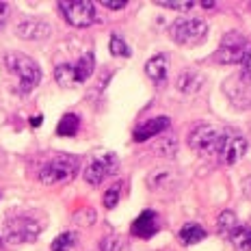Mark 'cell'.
<instances>
[{
  "label": "cell",
  "instance_id": "cell-1",
  "mask_svg": "<svg viewBox=\"0 0 251 251\" xmlns=\"http://www.w3.org/2000/svg\"><path fill=\"white\" fill-rule=\"evenodd\" d=\"M4 67L18 78V91L20 93H30L35 87L41 82V70L30 56L11 52L4 56Z\"/></svg>",
  "mask_w": 251,
  "mask_h": 251
},
{
  "label": "cell",
  "instance_id": "cell-2",
  "mask_svg": "<svg viewBox=\"0 0 251 251\" xmlns=\"http://www.w3.org/2000/svg\"><path fill=\"white\" fill-rule=\"evenodd\" d=\"M214 61L223 65H245L251 61V39L238 30H229L223 35L221 46H219Z\"/></svg>",
  "mask_w": 251,
  "mask_h": 251
},
{
  "label": "cell",
  "instance_id": "cell-3",
  "mask_svg": "<svg viewBox=\"0 0 251 251\" xmlns=\"http://www.w3.org/2000/svg\"><path fill=\"white\" fill-rule=\"evenodd\" d=\"M80 169V158L78 156H54L52 160H48L44 167L39 169V180L44 184H65V182H72Z\"/></svg>",
  "mask_w": 251,
  "mask_h": 251
},
{
  "label": "cell",
  "instance_id": "cell-4",
  "mask_svg": "<svg viewBox=\"0 0 251 251\" xmlns=\"http://www.w3.org/2000/svg\"><path fill=\"white\" fill-rule=\"evenodd\" d=\"M93 70H96V59H93L91 52H87V54H82L74 65H70V63L56 65L54 78L61 87H74V85H80V82H87L89 78H91Z\"/></svg>",
  "mask_w": 251,
  "mask_h": 251
},
{
  "label": "cell",
  "instance_id": "cell-5",
  "mask_svg": "<svg viewBox=\"0 0 251 251\" xmlns=\"http://www.w3.org/2000/svg\"><path fill=\"white\" fill-rule=\"evenodd\" d=\"M223 130L226 128L214 124H200L188 134V145L195 151H200L201 156H217L219 148H221Z\"/></svg>",
  "mask_w": 251,
  "mask_h": 251
},
{
  "label": "cell",
  "instance_id": "cell-6",
  "mask_svg": "<svg viewBox=\"0 0 251 251\" xmlns=\"http://www.w3.org/2000/svg\"><path fill=\"white\" fill-rule=\"evenodd\" d=\"M119 169V158L113 151H98L89 158L87 169H85V182L91 186L102 184L104 180H108L113 174H117Z\"/></svg>",
  "mask_w": 251,
  "mask_h": 251
},
{
  "label": "cell",
  "instance_id": "cell-7",
  "mask_svg": "<svg viewBox=\"0 0 251 251\" xmlns=\"http://www.w3.org/2000/svg\"><path fill=\"white\" fill-rule=\"evenodd\" d=\"M171 39L182 46H197L208 37V24L197 18H184L176 20L169 28Z\"/></svg>",
  "mask_w": 251,
  "mask_h": 251
},
{
  "label": "cell",
  "instance_id": "cell-8",
  "mask_svg": "<svg viewBox=\"0 0 251 251\" xmlns=\"http://www.w3.org/2000/svg\"><path fill=\"white\" fill-rule=\"evenodd\" d=\"M59 9L65 18V22L76 28H87L96 22V7L89 0H63Z\"/></svg>",
  "mask_w": 251,
  "mask_h": 251
},
{
  "label": "cell",
  "instance_id": "cell-9",
  "mask_svg": "<svg viewBox=\"0 0 251 251\" xmlns=\"http://www.w3.org/2000/svg\"><path fill=\"white\" fill-rule=\"evenodd\" d=\"M247 151V139L234 128H226L223 130V139H221V148H219L217 156L223 165H234Z\"/></svg>",
  "mask_w": 251,
  "mask_h": 251
},
{
  "label": "cell",
  "instance_id": "cell-10",
  "mask_svg": "<svg viewBox=\"0 0 251 251\" xmlns=\"http://www.w3.org/2000/svg\"><path fill=\"white\" fill-rule=\"evenodd\" d=\"M41 232V226L35 219L30 217H18L7 221L4 226V236L9 245H20V243H28V240H35L37 234Z\"/></svg>",
  "mask_w": 251,
  "mask_h": 251
},
{
  "label": "cell",
  "instance_id": "cell-11",
  "mask_svg": "<svg viewBox=\"0 0 251 251\" xmlns=\"http://www.w3.org/2000/svg\"><path fill=\"white\" fill-rule=\"evenodd\" d=\"M50 33H52V26L39 18H24L22 22L15 26V35L26 41H41L50 37Z\"/></svg>",
  "mask_w": 251,
  "mask_h": 251
},
{
  "label": "cell",
  "instance_id": "cell-12",
  "mask_svg": "<svg viewBox=\"0 0 251 251\" xmlns=\"http://www.w3.org/2000/svg\"><path fill=\"white\" fill-rule=\"evenodd\" d=\"M169 126H171V119L167 117V115L151 117V119H148V122H143L141 126L134 128V141H137V143H143V141L156 137V134H163Z\"/></svg>",
  "mask_w": 251,
  "mask_h": 251
},
{
  "label": "cell",
  "instance_id": "cell-13",
  "mask_svg": "<svg viewBox=\"0 0 251 251\" xmlns=\"http://www.w3.org/2000/svg\"><path fill=\"white\" fill-rule=\"evenodd\" d=\"M158 229H160L158 214L151 212V210H143L137 217V221L132 223L130 232H132V236H139V238H151L156 232H158Z\"/></svg>",
  "mask_w": 251,
  "mask_h": 251
},
{
  "label": "cell",
  "instance_id": "cell-14",
  "mask_svg": "<svg viewBox=\"0 0 251 251\" xmlns=\"http://www.w3.org/2000/svg\"><path fill=\"white\" fill-rule=\"evenodd\" d=\"M177 184V174L171 169H156L148 176V186L151 191H174Z\"/></svg>",
  "mask_w": 251,
  "mask_h": 251
},
{
  "label": "cell",
  "instance_id": "cell-15",
  "mask_svg": "<svg viewBox=\"0 0 251 251\" xmlns=\"http://www.w3.org/2000/svg\"><path fill=\"white\" fill-rule=\"evenodd\" d=\"M167 72H169V59H167V54H156L145 63V74L154 82H158V85H165L167 82Z\"/></svg>",
  "mask_w": 251,
  "mask_h": 251
},
{
  "label": "cell",
  "instance_id": "cell-16",
  "mask_svg": "<svg viewBox=\"0 0 251 251\" xmlns=\"http://www.w3.org/2000/svg\"><path fill=\"white\" fill-rule=\"evenodd\" d=\"M203 82H206V78H203L201 72H197V70H184L180 76H177L176 87L180 89L182 93H197L203 87Z\"/></svg>",
  "mask_w": 251,
  "mask_h": 251
},
{
  "label": "cell",
  "instance_id": "cell-17",
  "mask_svg": "<svg viewBox=\"0 0 251 251\" xmlns=\"http://www.w3.org/2000/svg\"><path fill=\"white\" fill-rule=\"evenodd\" d=\"M151 151H154L156 156H163V158H174L176 151H177V139L174 134H165V137H160L154 143Z\"/></svg>",
  "mask_w": 251,
  "mask_h": 251
},
{
  "label": "cell",
  "instance_id": "cell-18",
  "mask_svg": "<svg viewBox=\"0 0 251 251\" xmlns=\"http://www.w3.org/2000/svg\"><path fill=\"white\" fill-rule=\"evenodd\" d=\"M229 243L234 245V249L236 251H251V227L247 226H240L232 232V236L227 238Z\"/></svg>",
  "mask_w": 251,
  "mask_h": 251
},
{
  "label": "cell",
  "instance_id": "cell-19",
  "mask_svg": "<svg viewBox=\"0 0 251 251\" xmlns=\"http://www.w3.org/2000/svg\"><path fill=\"white\" fill-rule=\"evenodd\" d=\"M80 128V117L76 113H65L61 117L59 126H56V134L59 137H74Z\"/></svg>",
  "mask_w": 251,
  "mask_h": 251
},
{
  "label": "cell",
  "instance_id": "cell-20",
  "mask_svg": "<svg viewBox=\"0 0 251 251\" xmlns=\"http://www.w3.org/2000/svg\"><path fill=\"white\" fill-rule=\"evenodd\" d=\"M236 227H238V219H236V214H234L232 210H226V212L219 214V219H217V232H219V236L229 238Z\"/></svg>",
  "mask_w": 251,
  "mask_h": 251
},
{
  "label": "cell",
  "instance_id": "cell-21",
  "mask_svg": "<svg viewBox=\"0 0 251 251\" xmlns=\"http://www.w3.org/2000/svg\"><path fill=\"white\" fill-rule=\"evenodd\" d=\"M203 238H206V229H203L200 223H186V226L180 229V240L184 245H195Z\"/></svg>",
  "mask_w": 251,
  "mask_h": 251
},
{
  "label": "cell",
  "instance_id": "cell-22",
  "mask_svg": "<svg viewBox=\"0 0 251 251\" xmlns=\"http://www.w3.org/2000/svg\"><path fill=\"white\" fill-rule=\"evenodd\" d=\"M76 245V232H63L61 236H56L52 240L50 249L52 251H72Z\"/></svg>",
  "mask_w": 251,
  "mask_h": 251
},
{
  "label": "cell",
  "instance_id": "cell-23",
  "mask_svg": "<svg viewBox=\"0 0 251 251\" xmlns=\"http://www.w3.org/2000/svg\"><path fill=\"white\" fill-rule=\"evenodd\" d=\"M108 48H111V54L113 56H130V48L128 44L119 37V35H113L111 37V44H108Z\"/></svg>",
  "mask_w": 251,
  "mask_h": 251
},
{
  "label": "cell",
  "instance_id": "cell-24",
  "mask_svg": "<svg viewBox=\"0 0 251 251\" xmlns=\"http://www.w3.org/2000/svg\"><path fill=\"white\" fill-rule=\"evenodd\" d=\"M119 195H122V184H113L106 193H104V206L115 208L117 206V201H119Z\"/></svg>",
  "mask_w": 251,
  "mask_h": 251
},
{
  "label": "cell",
  "instance_id": "cell-25",
  "mask_svg": "<svg viewBox=\"0 0 251 251\" xmlns=\"http://www.w3.org/2000/svg\"><path fill=\"white\" fill-rule=\"evenodd\" d=\"M158 4L167 9H174V11H191L195 7V2H158Z\"/></svg>",
  "mask_w": 251,
  "mask_h": 251
},
{
  "label": "cell",
  "instance_id": "cell-26",
  "mask_svg": "<svg viewBox=\"0 0 251 251\" xmlns=\"http://www.w3.org/2000/svg\"><path fill=\"white\" fill-rule=\"evenodd\" d=\"M102 7L104 9H111V11H119V9L126 7V0H122V2H113V0H102Z\"/></svg>",
  "mask_w": 251,
  "mask_h": 251
},
{
  "label": "cell",
  "instance_id": "cell-27",
  "mask_svg": "<svg viewBox=\"0 0 251 251\" xmlns=\"http://www.w3.org/2000/svg\"><path fill=\"white\" fill-rule=\"evenodd\" d=\"M7 20H9V4L7 2H0V28L7 24Z\"/></svg>",
  "mask_w": 251,
  "mask_h": 251
},
{
  "label": "cell",
  "instance_id": "cell-28",
  "mask_svg": "<svg viewBox=\"0 0 251 251\" xmlns=\"http://www.w3.org/2000/svg\"><path fill=\"white\" fill-rule=\"evenodd\" d=\"M243 191H245V195L247 197H251V176L243 180Z\"/></svg>",
  "mask_w": 251,
  "mask_h": 251
},
{
  "label": "cell",
  "instance_id": "cell-29",
  "mask_svg": "<svg viewBox=\"0 0 251 251\" xmlns=\"http://www.w3.org/2000/svg\"><path fill=\"white\" fill-rule=\"evenodd\" d=\"M200 7H203V9H212V7H214V2H200Z\"/></svg>",
  "mask_w": 251,
  "mask_h": 251
},
{
  "label": "cell",
  "instance_id": "cell-30",
  "mask_svg": "<svg viewBox=\"0 0 251 251\" xmlns=\"http://www.w3.org/2000/svg\"><path fill=\"white\" fill-rule=\"evenodd\" d=\"M0 245H2V236H0Z\"/></svg>",
  "mask_w": 251,
  "mask_h": 251
}]
</instances>
